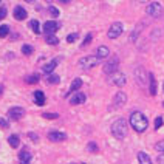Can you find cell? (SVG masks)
I'll list each match as a JSON object with an SVG mask.
<instances>
[{
  "mask_svg": "<svg viewBox=\"0 0 164 164\" xmlns=\"http://www.w3.org/2000/svg\"><path fill=\"white\" fill-rule=\"evenodd\" d=\"M130 125L133 127L135 132L142 133V132L147 128L149 121H147V118H146L141 112H133V113L130 115Z\"/></svg>",
  "mask_w": 164,
  "mask_h": 164,
  "instance_id": "6da1fadb",
  "label": "cell"
},
{
  "mask_svg": "<svg viewBox=\"0 0 164 164\" xmlns=\"http://www.w3.org/2000/svg\"><path fill=\"white\" fill-rule=\"evenodd\" d=\"M112 133H113L115 138L124 139L127 136V133H128V125L125 123V119L121 118V119H116L115 123L112 124Z\"/></svg>",
  "mask_w": 164,
  "mask_h": 164,
  "instance_id": "7a4b0ae2",
  "label": "cell"
},
{
  "mask_svg": "<svg viewBox=\"0 0 164 164\" xmlns=\"http://www.w3.org/2000/svg\"><path fill=\"white\" fill-rule=\"evenodd\" d=\"M118 67H119V59H118V56H113L110 60H107L105 64H104V73L105 75H115V73H118Z\"/></svg>",
  "mask_w": 164,
  "mask_h": 164,
  "instance_id": "3957f363",
  "label": "cell"
},
{
  "mask_svg": "<svg viewBox=\"0 0 164 164\" xmlns=\"http://www.w3.org/2000/svg\"><path fill=\"white\" fill-rule=\"evenodd\" d=\"M98 64H99V57L96 54L94 56H85V57H82L79 60V67L84 68V70H90V68L96 67Z\"/></svg>",
  "mask_w": 164,
  "mask_h": 164,
  "instance_id": "277c9868",
  "label": "cell"
},
{
  "mask_svg": "<svg viewBox=\"0 0 164 164\" xmlns=\"http://www.w3.org/2000/svg\"><path fill=\"white\" fill-rule=\"evenodd\" d=\"M146 11H147V14L150 16V17H160L161 14H163V5L160 3V2H150L149 5H147V8H146Z\"/></svg>",
  "mask_w": 164,
  "mask_h": 164,
  "instance_id": "5b68a950",
  "label": "cell"
},
{
  "mask_svg": "<svg viewBox=\"0 0 164 164\" xmlns=\"http://www.w3.org/2000/svg\"><path fill=\"white\" fill-rule=\"evenodd\" d=\"M23 115H25V110L22 107H12V109L8 110V118L11 121H19V119L23 118Z\"/></svg>",
  "mask_w": 164,
  "mask_h": 164,
  "instance_id": "8992f818",
  "label": "cell"
},
{
  "mask_svg": "<svg viewBox=\"0 0 164 164\" xmlns=\"http://www.w3.org/2000/svg\"><path fill=\"white\" fill-rule=\"evenodd\" d=\"M123 23L121 22H115L112 27H110V30H109V37L110 39H116V37H119L121 34H123Z\"/></svg>",
  "mask_w": 164,
  "mask_h": 164,
  "instance_id": "52a82bcc",
  "label": "cell"
},
{
  "mask_svg": "<svg viewBox=\"0 0 164 164\" xmlns=\"http://www.w3.org/2000/svg\"><path fill=\"white\" fill-rule=\"evenodd\" d=\"M59 28H60V23L56 22V20H48V22L43 25V31L46 33V36H53Z\"/></svg>",
  "mask_w": 164,
  "mask_h": 164,
  "instance_id": "ba28073f",
  "label": "cell"
},
{
  "mask_svg": "<svg viewBox=\"0 0 164 164\" xmlns=\"http://www.w3.org/2000/svg\"><path fill=\"white\" fill-rule=\"evenodd\" d=\"M110 81L113 82L116 87H124L125 85V82H127V78H125V75L124 73H115V75H112L110 76Z\"/></svg>",
  "mask_w": 164,
  "mask_h": 164,
  "instance_id": "9c48e42d",
  "label": "cell"
},
{
  "mask_svg": "<svg viewBox=\"0 0 164 164\" xmlns=\"http://www.w3.org/2000/svg\"><path fill=\"white\" fill-rule=\"evenodd\" d=\"M59 60H60L59 57H56V59L50 60L48 64H45V65L42 67V71H43V73H46V76H48V75H53V70L59 65Z\"/></svg>",
  "mask_w": 164,
  "mask_h": 164,
  "instance_id": "30bf717a",
  "label": "cell"
},
{
  "mask_svg": "<svg viewBox=\"0 0 164 164\" xmlns=\"http://www.w3.org/2000/svg\"><path fill=\"white\" fill-rule=\"evenodd\" d=\"M125 102H127V94H125V93L119 91V93L115 94V98H113V107L119 109V107H123Z\"/></svg>",
  "mask_w": 164,
  "mask_h": 164,
  "instance_id": "8fae6325",
  "label": "cell"
},
{
  "mask_svg": "<svg viewBox=\"0 0 164 164\" xmlns=\"http://www.w3.org/2000/svg\"><path fill=\"white\" fill-rule=\"evenodd\" d=\"M48 139H50V141H53V142H60V141L67 139V135H65V133H62V132L53 130V132H50V133H48Z\"/></svg>",
  "mask_w": 164,
  "mask_h": 164,
  "instance_id": "7c38bea8",
  "label": "cell"
},
{
  "mask_svg": "<svg viewBox=\"0 0 164 164\" xmlns=\"http://www.w3.org/2000/svg\"><path fill=\"white\" fill-rule=\"evenodd\" d=\"M149 75L144 71V68L142 67H138L136 70H135V78H136V82L139 84V85H146V78H147Z\"/></svg>",
  "mask_w": 164,
  "mask_h": 164,
  "instance_id": "4fadbf2b",
  "label": "cell"
},
{
  "mask_svg": "<svg viewBox=\"0 0 164 164\" xmlns=\"http://www.w3.org/2000/svg\"><path fill=\"white\" fill-rule=\"evenodd\" d=\"M85 101H87V96L84 93H73V96L70 98L71 105H79V104H84Z\"/></svg>",
  "mask_w": 164,
  "mask_h": 164,
  "instance_id": "5bb4252c",
  "label": "cell"
},
{
  "mask_svg": "<svg viewBox=\"0 0 164 164\" xmlns=\"http://www.w3.org/2000/svg\"><path fill=\"white\" fill-rule=\"evenodd\" d=\"M12 14H14V17H16L17 20H23V19H27V11H25L23 6H16L14 11H12Z\"/></svg>",
  "mask_w": 164,
  "mask_h": 164,
  "instance_id": "9a60e30c",
  "label": "cell"
},
{
  "mask_svg": "<svg viewBox=\"0 0 164 164\" xmlns=\"http://www.w3.org/2000/svg\"><path fill=\"white\" fill-rule=\"evenodd\" d=\"M19 158H20V164H30V161L33 160V155H31L27 149H23V150L20 152Z\"/></svg>",
  "mask_w": 164,
  "mask_h": 164,
  "instance_id": "2e32d148",
  "label": "cell"
},
{
  "mask_svg": "<svg viewBox=\"0 0 164 164\" xmlns=\"http://www.w3.org/2000/svg\"><path fill=\"white\" fill-rule=\"evenodd\" d=\"M149 91H150L152 96L157 94V81H155L153 73H149Z\"/></svg>",
  "mask_w": 164,
  "mask_h": 164,
  "instance_id": "e0dca14e",
  "label": "cell"
},
{
  "mask_svg": "<svg viewBox=\"0 0 164 164\" xmlns=\"http://www.w3.org/2000/svg\"><path fill=\"white\" fill-rule=\"evenodd\" d=\"M109 54H110V50H109L105 45H101V46L96 50V56H98L99 59H105Z\"/></svg>",
  "mask_w": 164,
  "mask_h": 164,
  "instance_id": "ac0fdd59",
  "label": "cell"
},
{
  "mask_svg": "<svg viewBox=\"0 0 164 164\" xmlns=\"http://www.w3.org/2000/svg\"><path fill=\"white\" fill-rule=\"evenodd\" d=\"M34 102L37 105H43L45 104V94H43V91H41V90L34 91Z\"/></svg>",
  "mask_w": 164,
  "mask_h": 164,
  "instance_id": "d6986e66",
  "label": "cell"
},
{
  "mask_svg": "<svg viewBox=\"0 0 164 164\" xmlns=\"http://www.w3.org/2000/svg\"><path fill=\"white\" fill-rule=\"evenodd\" d=\"M138 161H139V164H152L150 157H149L146 152H139V153H138Z\"/></svg>",
  "mask_w": 164,
  "mask_h": 164,
  "instance_id": "ffe728a7",
  "label": "cell"
},
{
  "mask_svg": "<svg viewBox=\"0 0 164 164\" xmlns=\"http://www.w3.org/2000/svg\"><path fill=\"white\" fill-rule=\"evenodd\" d=\"M8 142H9V146H11L12 149H17L19 144H20V139H19L17 135H11V136L8 138Z\"/></svg>",
  "mask_w": 164,
  "mask_h": 164,
  "instance_id": "44dd1931",
  "label": "cell"
},
{
  "mask_svg": "<svg viewBox=\"0 0 164 164\" xmlns=\"http://www.w3.org/2000/svg\"><path fill=\"white\" fill-rule=\"evenodd\" d=\"M82 87V79L81 78H76L75 81L71 82V87H70V91H76V90H79Z\"/></svg>",
  "mask_w": 164,
  "mask_h": 164,
  "instance_id": "7402d4cb",
  "label": "cell"
},
{
  "mask_svg": "<svg viewBox=\"0 0 164 164\" xmlns=\"http://www.w3.org/2000/svg\"><path fill=\"white\" fill-rule=\"evenodd\" d=\"M30 27H31V30H33L36 34H39V33L42 31V30H41V23H39L37 20H31V22H30Z\"/></svg>",
  "mask_w": 164,
  "mask_h": 164,
  "instance_id": "603a6c76",
  "label": "cell"
},
{
  "mask_svg": "<svg viewBox=\"0 0 164 164\" xmlns=\"http://www.w3.org/2000/svg\"><path fill=\"white\" fill-rule=\"evenodd\" d=\"M46 82L48 84H57V82H60V78L57 75H48L46 76Z\"/></svg>",
  "mask_w": 164,
  "mask_h": 164,
  "instance_id": "cb8c5ba5",
  "label": "cell"
},
{
  "mask_svg": "<svg viewBox=\"0 0 164 164\" xmlns=\"http://www.w3.org/2000/svg\"><path fill=\"white\" fill-rule=\"evenodd\" d=\"M45 42H46L48 45H57V43H59V39H57L56 36H46V37H45Z\"/></svg>",
  "mask_w": 164,
  "mask_h": 164,
  "instance_id": "d4e9b609",
  "label": "cell"
},
{
  "mask_svg": "<svg viewBox=\"0 0 164 164\" xmlns=\"http://www.w3.org/2000/svg\"><path fill=\"white\" fill-rule=\"evenodd\" d=\"M25 81L28 82V84H36V82H39V76L34 73V75H31V76H27Z\"/></svg>",
  "mask_w": 164,
  "mask_h": 164,
  "instance_id": "484cf974",
  "label": "cell"
},
{
  "mask_svg": "<svg viewBox=\"0 0 164 164\" xmlns=\"http://www.w3.org/2000/svg\"><path fill=\"white\" fill-rule=\"evenodd\" d=\"M48 12H50L53 17H59V14H60V12H59V9H57L56 6H53V5H51V6H48Z\"/></svg>",
  "mask_w": 164,
  "mask_h": 164,
  "instance_id": "4316f807",
  "label": "cell"
},
{
  "mask_svg": "<svg viewBox=\"0 0 164 164\" xmlns=\"http://www.w3.org/2000/svg\"><path fill=\"white\" fill-rule=\"evenodd\" d=\"M9 33V27L8 25H2L0 27V37H6Z\"/></svg>",
  "mask_w": 164,
  "mask_h": 164,
  "instance_id": "83f0119b",
  "label": "cell"
},
{
  "mask_svg": "<svg viewBox=\"0 0 164 164\" xmlns=\"http://www.w3.org/2000/svg\"><path fill=\"white\" fill-rule=\"evenodd\" d=\"M22 53H23L25 56H30V54L33 53V46H31V45H23V46H22Z\"/></svg>",
  "mask_w": 164,
  "mask_h": 164,
  "instance_id": "f1b7e54d",
  "label": "cell"
},
{
  "mask_svg": "<svg viewBox=\"0 0 164 164\" xmlns=\"http://www.w3.org/2000/svg\"><path fill=\"white\" fill-rule=\"evenodd\" d=\"M155 149L160 152V153H164V139H161V141H158L157 144H155Z\"/></svg>",
  "mask_w": 164,
  "mask_h": 164,
  "instance_id": "f546056e",
  "label": "cell"
},
{
  "mask_svg": "<svg viewBox=\"0 0 164 164\" xmlns=\"http://www.w3.org/2000/svg\"><path fill=\"white\" fill-rule=\"evenodd\" d=\"M78 37H79V36H78L76 33H73V34H68V36H67V42H68V43H73V42L78 41Z\"/></svg>",
  "mask_w": 164,
  "mask_h": 164,
  "instance_id": "4dcf8cb0",
  "label": "cell"
},
{
  "mask_svg": "<svg viewBox=\"0 0 164 164\" xmlns=\"http://www.w3.org/2000/svg\"><path fill=\"white\" fill-rule=\"evenodd\" d=\"M42 116H43L45 119H56L59 115H57V113H43Z\"/></svg>",
  "mask_w": 164,
  "mask_h": 164,
  "instance_id": "1f68e13d",
  "label": "cell"
},
{
  "mask_svg": "<svg viewBox=\"0 0 164 164\" xmlns=\"http://www.w3.org/2000/svg\"><path fill=\"white\" fill-rule=\"evenodd\" d=\"M88 152H98V146H96V142H88Z\"/></svg>",
  "mask_w": 164,
  "mask_h": 164,
  "instance_id": "d6a6232c",
  "label": "cell"
},
{
  "mask_svg": "<svg viewBox=\"0 0 164 164\" xmlns=\"http://www.w3.org/2000/svg\"><path fill=\"white\" fill-rule=\"evenodd\" d=\"M91 39H93V36H91V34H87V37H85V39H84V42H82V48H85V46H87V45L91 42Z\"/></svg>",
  "mask_w": 164,
  "mask_h": 164,
  "instance_id": "836d02e7",
  "label": "cell"
},
{
  "mask_svg": "<svg viewBox=\"0 0 164 164\" xmlns=\"http://www.w3.org/2000/svg\"><path fill=\"white\" fill-rule=\"evenodd\" d=\"M161 125H163V118H161V116H158V118L155 119V128H160Z\"/></svg>",
  "mask_w": 164,
  "mask_h": 164,
  "instance_id": "e575fe53",
  "label": "cell"
},
{
  "mask_svg": "<svg viewBox=\"0 0 164 164\" xmlns=\"http://www.w3.org/2000/svg\"><path fill=\"white\" fill-rule=\"evenodd\" d=\"M6 8L5 6H0V19H3V17H6Z\"/></svg>",
  "mask_w": 164,
  "mask_h": 164,
  "instance_id": "d590c367",
  "label": "cell"
},
{
  "mask_svg": "<svg viewBox=\"0 0 164 164\" xmlns=\"http://www.w3.org/2000/svg\"><path fill=\"white\" fill-rule=\"evenodd\" d=\"M0 127H2V128H6V127H8V121H6L5 118H0Z\"/></svg>",
  "mask_w": 164,
  "mask_h": 164,
  "instance_id": "8d00e7d4",
  "label": "cell"
},
{
  "mask_svg": "<svg viewBox=\"0 0 164 164\" xmlns=\"http://www.w3.org/2000/svg\"><path fill=\"white\" fill-rule=\"evenodd\" d=\"M138 33H139V28H138V30H135V31L132 33V37H130V41H132V42L136 41V37H138Z\"/></svg>",
  "mask_w": 164,
  "mask_h": 164,
  "instance_id": "74e56055",
  "label": "cell"
},
{
  "mask_svg": "<svg viewBox=\"0 0 164 164\" xmlns=\"http://www.w3.org/2000/svg\"><path fill=\"white\" fill-rule=\"evenodd\" d=\"M28 135H30V138H31L34 142H37V141H39V136H37L36 133H28Z\"/></svg>",
  "mask_w": 164,
  "mask_h": 164,
  "instance_id": "f35d334b",
  "label": "cell"
},
{
  "mask_svg": "<svg viewBox=\"0 0 164 164\" xmlns=\"http://www.w3.org/2000/svg\"><path fill=\"white\" fill-rule=\"evenodd\" d=\"M157 160H158V164H164V153H161Z\"/></svg>",
  "mask_w": 164,
  "mask_h": 164,
  "instance_id": "ab89813d",
  "label": "cell"
},
{
  "mask_svg": "<svg viewBox=\"0 0 164 164\" xmlns=\"http://www.w3.org/2000/svg\"><path fill=\"white\" fill-rule=\"evenodd\" d=\"M2 93H3V87L0 85V94H2Z\"/></svg>",
  "mask_w": 164,
  "mask_h": 164,
  "instance_id": "60d3db41",
  "label": "cell"
},
{
  "mask_svg": "<svg viewBox=\"0 0 164 164\" xmlns=\"http://www.w3.org/2000/svg\"><path fill=\"white\" fill-rule=\"evenodd\" d=\"M70 164H78V163H70Z\"/></svg>",
  "mask_w": 164,
  "mask_h": 164,
  "instance_id": "b9f144b4",
  "label": "cell"
},
{
  "mask_svg": "<svg viewBox=\"0 0 164 164\" xmlns=\"http://www.w3.org/2000/svg\"><path fill=\"white\" fill-rule=\"evenodd\" d=\"M163 88H164V85H163Z\"/></svg>",
  "mask_w": 164,
  "mask_h": 164,
  "instance_id": "7bdbcfd3",
  "label": "cell"
},
{
  "mask_svg": "<svg viewBox=\"0 0 164 164\" xmlns=\"http://www.w3.org/2000/svg\"><path fill=\"white\" fill-rule=\"evenodd\" d=\"M163 105H164V104H163Z\"/></svg>",
  "mask_w": 164,
  "mask_h": 164,
  "instance_id": "ee69618b",
  "label": "cell"
}]
</instances>
